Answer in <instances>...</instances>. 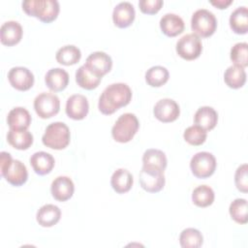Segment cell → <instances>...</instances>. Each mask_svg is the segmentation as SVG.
Segmentation results:
<instances>
[{
	"label": "cell",
	"mask_w": 248,
	"mask_h": 248,
	"mask_svg": "<svg viewBox=\"0 0 248 248\" xmlns=\"http://www.w3.org/2000/svg\"><path fill=\"white\" fill-rule=\"evenodd\" d=\"M131 99L132 90L126 83H111L102 92L98 102V108L103 114H112L121 107L127 106Z\"/></svg>",
	"instance_id": "cell-1"
},
{
	"label": "cell",
	"mask_w": 248,
	"mask_h": 248,
	"mask_svg": "<svg viewBox=\"0 0 248 248\" xmlns=\"http://www.w3.org/2000/svg\"><path fill=\"white\" fill-rule=\"evenodd\" d=\"M1 175L13 186L23 185L28 178L26 166L19 160L13 159L11 154L5 151L0 153Z\"/></svg>",
	"instance_id": "cell-2"
},
{
	"label": "cell",
	"mask_w": 248,
	"mask_h": 248,
	"mask_svg": "<svg viewBox=\"0 0 248 248\" xmlns=\"http://www.w3.org/2000/svg\"><path fill=\"white\" fill-rule=\"evenodd\" d=\"M22 10L30 16H36L41 21H53L59 14V3L56 0H25Z\"/></svg>",
	"instance_id": "cell-3"
},
{
	"label": "cell",
	"mask_w": 248,
	"mask_h": 248,
	"mask_svg": "<svg viewBox=\"0 0 248 248\" xmlns=\"http://www.w3.org/2000/svg\"><path fill=\"white\" fill-rule=\"evenodd\" d=\"M70 130L63 122L50 123L42 137V141L46 147L60 150L70 143Z\"/></svg>",
	"instance_id": "cell-4"
},
{
	"label": "cell",
	"mask_w": 248,
	"mask_h": 248,
	"mask_svg": "<svg viewBox=\"0 0 248 248\" xmlns=\"http://www.w3.org/2000/svg\"><path fill=\"white\" fill-rule=\"evenodd\" d=\"M140 127V122L134 113L126 112L121 114L111 128V136L118 142L130 141Z\"/></svg>",
	"instance_id": "cell-5"
},
{
	"label": "cell",
	"mask_w": 248,
	"mask_h": 248,
	"mask_svg": "<svg viewBox=\"0 0 248 248\" xmlns=\"http://www.w3.org/2000/svg\"><path fill=\"white\" fill-rule=\"evenodd\" d=\"M217 27V19L214 14L206 9L197 10L191 17V29L198 37L207 38L211 36Z\"/></svg>",
	"instance_id": "cell-6"
},
{
	"label": "cell",
	"mask_w": 248,
	"mask_h": 248,
	"mask_svg": "<svg viewBox=\"0 0 248 248\" xmlns=\"http://www.w3.org/2000/svg\"><path fill=\"white\" fill-rule=\"evenodd\" d=\"M216 165L214 155L206 151L196 153L190 161L192 173L198 178H206L212 175L216 170Z\"/></svg>",
	"instance_id": "cell-7"
},
{
	"label": "cell",
	"mask_w": 248,
	"mask_h": 248,
	"mask_svg": "<svg viewBox=\"0 0 248 248\" xmlns=\"http://www.w3.org/2000/svg\"><path fill=\"white\" fill-rule=\"evenodd\" d=\"M34 108L41 118H50L56 115L60 109L59 98L50 92H43L36 96Z\"/></svg>",
	"instance_id": "cell-8"
},
{
	"label": "cell",
	"mask_w": 248,
	"mask_h": 248,
	"mask_svg": "<svg viewBox=\"0 0 248 248\" xmlns=\"http://www.w3.org/2000/svg\"><path fill=\"white\" fill-rule=\"evenodd\" d=\"M177 54L185 60H194L198 58L202 50V45L200 37L194 33L182 36L176 43Z\"/></svg>",
	"instance_id": "cell-9"
},
{
	"label": "cell",
	"mask_w": 248,
	"mask_h": 248,
	"mask_svg": "<svg viewBox=\"0 0 248 248\" xmlns=\"http://www.w3.org/2000/svg\"><path fill=\"white\" fill-rule=\"evenodd\" d=\"M139 179L142 189L149 193H157L165 186L164 171L155 169L142 167L140 171Z\"/></svg>",
	"instance_id": "cell-10"
},
{
	"label": "cell",
	"mask_w": 248,
	"mask_h": 248,
	"mask_svg": "<svg viewBox=\"0 0 248 248\" xmlns=\"http://www.w3.org/2000/svg\"><path fill=\"white\" fill-rule=\"evenodd\" d=\"M153 113L155 117L164 122H172L177 119L180 113V108L178 104L170 98H165L162 100H159L153 108Z\"/></svg>",
	"instance_id": "cell-11"
},
{
	"label": "cell",
	"mask_w": 248,
	"mask_h": 248,
	"mask_svg": "<svg viewBox=\"0 0 248 248\" xmlns=\"http://www.w3.org/2000/svg\"><path fill=\"white\" fill-rule=\"evenodd\" d=\"M8 79L11 85L19 90L26 91L34 84V75L26 67H14L8 73Z\"/></svg>",
	"instance_id": "cell-12"
},
{
	"label": "cell",
	"mask_w": 248,
	"mask_h": 248,
	"mask_svg": "<svg viewBox=\"0 0 248 248\" xmlns=\"http://www.w3.org/2000/svg\"><path fill=\"white\" fill-rule=\"evenodd\" d=\"M93 74L102 78L108 74L112 67L111 57L104 51L92 52L87 58L84 64Z\"/></svg>",
	"instance_id": "cell-13"
},
{
	"label": "cell",
	"mask_w": 248,
	"mask_h": 248,
	"mask_svg": "<svg viewBox=\"0 0 248 248\" xmlns=\"http://www.w3.org/2000/svg\"><path fill=\"white\" fill-rule=\"evenodd\" d=\"M66 114L75 120L83 119L89 110V104L85 96L81 94H74L67 99Z\"/></svg>",
	"instance_id": "cell-14"
},
{
	"label": "cell",
	"mask_w": 248,
	"mask_h": 248,
	"mask_svg": "<svg viewBox=\"0 0 248 248\" xmlns=\"http://www.w3.org/2000/svg\"><path fill=\"white\" fill-rule=\"evenodd\" d=\"M136 12L132 3L128 1L118 3L112 12V20L115 26L126 28L130 26L135 19Z\"/></svg>",
	"instance_id": "cell-15"
},
{
	"label": "cell",
	"mask_w": 248,
	"mask_h": 248,
	"mask_svg": "<svg viewBox=\"0 0 248 248\" xmlns=\"http://www.w3.org/2000/svg\"><path fill=\"white\" fill-rule=\"evenodd\" d=\"M75 191V185L73 180L68 176H58L54 178L50 185V192L52 197L59 201L65 202L69 200Z\"/></svg>",
	"instance_id": "cell-16"
},
{
	"label": "cell",
	"mask_w": 248,
	"mask_h": 248,
	"mask_svg": "<svg viewBox=\"0 0 248 248\" xmlns=\"http://www.w3.org/2000/svg\"><path fill=\"white\" fill-rule=\"evenodd\" d=\"M22 27L15 20L4 22L0 28L1 43L5 46H11L18 44L22 38Z\"/></svg>",
	"instance_id": "cell-17"
},
{
	"label": "cell",
	"mask_w": 248,
	"mask_h": 248,
	"mask_svg": "<svg viewBox=\"0 0 248 248\" xmlns=\"http://www.w3.org/2000/svg\"><path fill=\"white\" fill-rule=\"evenodd\" d=\"M184 21L176 14L168 13L160 19V28L168 37H175L181 34L184 30Z\"/></svg>",
	"instance_id": "cell-18"
},
{
	"label": "cell",
	"mask_w": 248,
	"mask_h": 248,
	"mask_svg": "<svg viewBox=\"0 0 248 248\" xmlns=\"http://www.w3.org/2000/svg\"><path fill=\"white\" fill-rule=\"evenodd\" d=\"M45 81L51 91H62L69 83V74L62 68H52L46 74Z\"/></svg>",
	"instance_id": "cell-19"
},
{
	"label": "cell",
	"mask_w": 248,
	"mask_h": 248,
	"mask_svg": "<svg viewBox=\"0 0 248 248\" xmlns=\"http://www.w3.org/2000/svg\"><path fill=\"white\" fill-rule=\"evenodd\" d=\"M31 120L29 111L21 107L12 108L7 116L8 125L13 130H27L31 124Z\"/></svg>",
	"instance_id": "cell-20"
},
{
	"label": "cell",
	"mask_w": 248,
	"mask_h": 248,
	"mask_svg": "<svg viewBox=\"0 0 248 248\" xmlns=\"http://www.w3.org/2000/svg\"><path fill=\"white\" fill-rule=\"evenodd\" d=\"M54 158L51 154L39 151L35 152L30 157V165L32 166L34 171L39 175H45L51 171L54 167Z\"/></svg>",
	"instance_id": "cell-21"
},
{
	"label": "cell",
	"mask_w": 248,
	"mask_h": 248,
	"mask_svg": "<svg viewBox=\"0 0 248 248\" xmlns=\"http://www.w3.org/2000/svg\"><path fill=\"white\" fill-rule=\"evenodd\" d=\"M61 217V210L57 205L47 203L37 211L36 219L42 227H52L58 223Z\"/></svg>",
	"instance_id": "cell-22"
},
{
	"label": "cell",
	"mask_w": 248,
	"mask_h": 248,
	"mask_svg": "<svg viewBox=\"0 0 248 248\" xmlns=\"http://www.w3.org/2000/svg\"><path fill=\"white\" fill-rule=\"evenodd\" d=\"M194 121L197 125L203 128L205 131L212 130L218 121L217 111L208 106L201 107L195 113Z\"/></svg>",
	"instance_id": "cell-23"
},
{
	"label": "cell",
	"mask_w": 248,
	"mask_h": 248,
	"mask_svg": "<svg viewBox=\"0 0 248 248\" xmlns=\"http://www.w3.org/2000/svg\"><path fill=\"white\" fill-rule=\"evenodd\" d=\"M134 179L132 173L126 169L116 170L110 178V185L112 189L118 193L123 194L128 192L133 185Z\"/></svg>",
	"instance_id": "cell-24"
},
{
	"label": "cell",
	"mask_w": 248,
	"mask_h": 248,
	"mask_svg": "<svg viewBox=\"0 0 248 248\" xmlns=\"http://www.w3.org/2000/svg\"><path fill=\"white\" fill-rule=\"evenodd\" d=\"M9 144L18 150H26L33 143V135L28 130L10 129L7 134Z\"/></svg>",
	"instance_id": "cell-25"
},
{
	"label": "cell",
	"mask_w": 248,
	"mask_h": 248,
	"mask_svg": "<svg viewBox=\"0 0 248 248\" xmlns=\"http://www.w3.org/2000/svg\"><path fill=\"white\" fill-rule=\"evenodd\" d=\"M166 154L159 149H147L142 156V167L148 169H155L164 171L167 167Z\"/></svg>",
	"instance_id": "cell-26"
},
{
	"label": "cell",
	"mask_w": 248,
	"mask_h": 248,
	"mask_svg": "<svg viewBox=\"0 0 248 248\" xmlns=\"http://www.w3.org/2000/svg\"><path fill=\"white\" fill-rule=\"evenodd\" d=\"M230 26L236 34H246L248 30V10L246 6L237 7L230 16Z\"/></svg>",
	"instance_id": "cell-27"
},
{
	"label": "cell",
	"mask_w": 248,
	"mask_h": 248,
	"mask_svg": "<svg viewBox=\"0 0 248 248\" xmlns=\"http://www.w3.org/2000/svg\"><path fill=\"white\" fill-rule=\"evenodd\" d=\"M101 80L102 78L93 74L84 64L76 72V81L81 88L92 90L100 84Z\"/></svg>",
	"instance_id": "cell-28"
},
{
	"label": "cell",
	"mask_w": 248,
	"mask_h": 248,
	"mask_svg": "<svg viewBox=\"0 0 248 248\" xmlns=\"http://www.w3.org/2000/svg\"><path fill=\"white\" fill-rule=\"evenodd\" d=\"M224 80L226 84L233 89L240 88L246 81V72L244 68L232 65L227 68L224 73Z\"/></svg>",
	"instance_id": "cell-29"
},
{
	"label": "cell",
	"mask_w": 248,
	"mask_h": 248,
	"mask_svg": "<svg viewBox=\"0 0 248 248\" xmlns=\"http://www.w3.org/2000/svg\"><path fill=\"white\" fill-rule=\"evenodd\" d=\"M80 57V49L74 45H67L60 47L55 55L57 62L65 66H70L78 63Z\"/></svg>",
	"instance_id": "cell-30"
},
{
	"label": "cell",
	"mask_w": 248,
	"mask_h": 248,
	"mask_svg": "<svg viewBox=\"0 0 248 248\" xmlns=\"http://www.w3.org/2000/svg\"><path fill=\"white\" fill-rule=\"evenodd\" d=\"M203 237L202 232L194 228L183 230L179 235V243L183 248H199L202 245Z\"/></svg>",
	"instance_id": "cell-31"
},
{
	"label": "cell",
	"mask_w": 248,
	"mask_h": 248,
	"mask_svg": "<svg viewBox=\"0 0 248 248\" xmlns=\"http://www.w3.org/2000/svg\"><path fill=\"white\" fill-rule=\"evenodd\" d=\"M170 74L167 68L163 66H153L145 73V80L152 87H160L169 79Z\"/></svg>",
	"instance_id": "cell-32"
},
{
	"label": "cell",
	"mask_w": 248,
	"mask_h": 248,
	"mask_svg": "<svg viewBox=\"0 0 248 248\" xmlns=\"http://www.w3.org/2000/svg\"><path fill=\"white\" fill-rule=\"evenodd\" d=\"M214 191L207 185H200L196 187L192 193L193 202L200 207H206L214 202Z\"/></svg>",
	"instance_id": "cell-33"
},
{
	"label": "cell",
	"mask_w": 248,
	"mask_h": 248,
	"mask_svg": "<svg viewBox=\"0 0 248 248\" xmlns=\"http://www.w3.org/2000/svg\"><path fill=\"white\" fill-rule=\"evenodd\" d=\"M229 212L232 220L238 224H246L247 217V201L245 199H235L229 207Z\"/></svg>",
	"instance_id": "cell-34"
},
{
	"label": "cell",
	"mask_w": 248,
	"mask_h": 248,
	"mask_svg": "<svg viewBox=\"0 0 248 248\" xmlns=\"http://www.w3.org/2000/svg\"><path fill=\"white\" fill-rule=\"evenodd\" d=\"M231 60L234 65L245 68L248 66V45L245 42L236 43L231 48Z\"/></svg>",
	"instance_id": "cell-35"
},
{
	"label": "cell",
	"mask_w": 248,
	"mask_h": 248,
	"mask_svg": "<svg viewBox=\"0 0 248 248\" xmlns=\"http://www.w3.org/2000/svg\"><path fill=\"white\" fill-rule=\"evenodd\" d=\"M206 131L199 125H192L185 129L183 133L184 140L192 145H201L206 140Z\"/></svg>",
	"instance_id": "cell-36"
},
{
	"label": "cell",
	"mask_w": 248,
	"mask_h": 248,
	"mask_svg": "<svg viewBox=\"0 0 248 248\" xmlns=\"http://www.w3.org/2000/svg\"><path fill=\"white\" fill-rule=\"evenodd\" d=\"M247 171H248V166L247 164H242L240 165L236 170H235V174H234V183L236 188L243 192V193H247L248 192V175H247Z\"/></svg>",
	"instance_id": "cell-37"
},
{
	"label": "cell",
	"mask_w": 248,
	"mask_h": 248,
	"mask_svg": "<svg viewBox=\"0 0 248 248\" xmlns=\"http://www.w3.org/2000/svg\"><path fill=\"white\" fill-rule=\"evenodd\" d=\"M163 4V0H140L139 7L142 13L153 15L159 12Z\"/></svg>",
	"instance_id": "cell-38"
},
{
	"label": "cell",
	"mask_w": 248,
	"mask_h": 248,
	"mask_svg": "<svg viewBox=\"0 0 248 248\" xmlns=\"http://www.w3.org/2000/svg\"><path fill=\"white\" fill-rule=\"evenodd\" d=\"M232 2V0H210V3L219 9H226Z\"/></svg>",
	"instance_id": "cell-39"
}]
</instances>
